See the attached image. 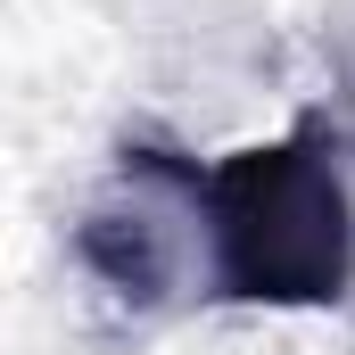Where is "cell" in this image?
<instances>
[{
  "instance_id": "obj_2",
  "label": "cell",
  "mask_w": 355,
  "mask_h": 355,
  "mask_svg": "<svg viewBox=\"0 0 355 355\" xmlns=\"http://www.w3.org/2000/svg\"><path fill=\"white\" fill-rule=\"evenodd\" d=\"M182 190H190V157L166 141H124L116 157V190L75 223V257L99 272V289L132 297V306H157L182 281V248H174V215Z\"/></svg>"
},
{
  "instance_id": "obj_1",
  "label": "cell",
  "mask_w": 355,
  "mask_h": 355,
  "mask_svg": "<svg viewBox=\"0 0 355 355\" xmlns=\"http://www.w3.org/2000/svg\"><path fill=\"white\" fill-rule=\"evenodd\" d=\"M190 223L207 240V297L322 314L355 289V207L331 116L190 166Z\"/></svg>"
}]
</instances>
